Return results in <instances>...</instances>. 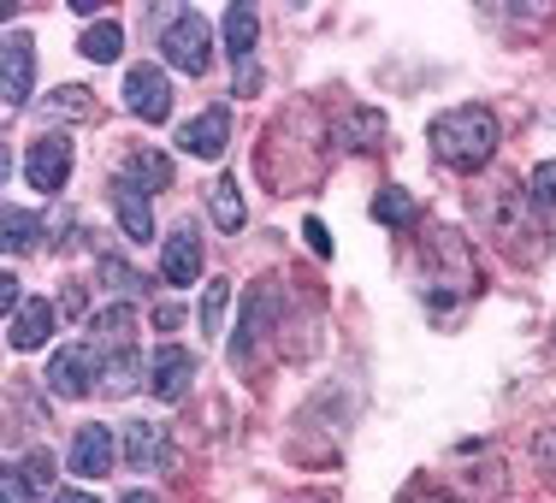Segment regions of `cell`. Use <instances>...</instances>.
Segmentation results:
<instances>
[{
	"label": "cell",
	"mask_w": 556,
	"mask_h": 503,
	"mask_svg": "<svg viewBox=\"0 0 556 503\" xmlns=\"http://www.w3.org/2000/svg\"><path fill=\"white\" fill-rule=\"evenodd\" d=\"M24 178H30V190L54 196L65 178H72V137H42L24 149Z\"/></svg>",
	"instance_id": "5b68a950"
},
{
	"label": "cell",
	"mask_w": 556,
	"mask_h": 503,
	"mask_svg": "<svg viewBox=\"0 0 556 503\" xmlns=\"http://www.w3.org/2000/svg\"><path fill=\"white\" fill-rule=\"evenodd\" d=\"M161 279L166 285H195L202 279V237L195 231H172L161 249Z\"/></svg>",
	"instance_id": "8fae6325"
},
{
	"label": "cell",
	"mask_w": 556,
	"mask_h": 503,
	"mask_svg": "<svg viewBox=\"0 0 556 503\" xmlns=\"http://www.w3.org/2000/svg\"><path fill=\"white\" fill-rule=\"evenodd\" d=\"M225 137H231V113H225V108H207V113H195L190 125L178 130V149L195 154V161H219V154H225Z\"/></svg>",
	"instance_id": "9c48e42d"
},
{
	"label": "cell",
	"mask_w": 556,
	"mask_h": 503,
	"mask_svg": "<svg viewBox=\"0 0 556 503\" xmlns=\"http://www.w3.org/2000/svg\"><path fill=\"white\" fill-rule=\"evenodd\" d=\"M113 468V432L108 427H77L72 439V474H84V480H96V474Z\"/></svg>",
	"instance_id": "5bb4252c"
},
{
	"label": "cell",
	"mask_w": 556,
	"mask_h": 503,
	"mask_svg": "<svg viewBox=\"0 0 556 503\" xmlns=\"http://www.w3.org/2000/svg\"><path fill=\"white\" fill-rule=\"evenodd\" d=\"M54 503H96V498H89V492H60Z\"/></svg>",
	"instance_id": "1f68e13d"
},
{
	"label": "cell",
	"mask_w": 556,
	"mask_h": 503,
	"mask_svg": "<svg viewBox=\"0 0 556 503\" xmlns=\"http://www.w3.org/2000/svg\"><path fill=\"white\" fill-rule=\"evenodd\" d=\"M18 468H24V480H30V486H54V456H48V450H30Z\"/></svg>",
	"instance_id": "484cf974"
},
{
	"label": "cell",
	"mask_w": 556,
	"mask_h": 503,
	"mask_svg": "<svg viewBox=\"0 0 556 503\" xmlns=\"http://www.w3.org/2000/svg\"><path fill=\"white\" fill-rule=\"evenodd\" d=\"M125 462L137 474H166L172 462H178V450H172L166 427H154V420H130L125 427Z\"/></svg>",
	"instance_id": "8992f818"
},
{
	"label": "cell",
	"mask_w": 556,
	"mask_h": 503,
	"mask_svg": "<svg viewBox=\"0 0 556 503\" xmlns=\"http://www.w3.org/2000/svg\"><path fill=\"white\" fill-rule=\"evenodd\" d=\"M154 320H161V332H172V326H178V320H184V314H178V309H172V302H161V309H154Z\"/></svg>",
	"instance_id": "4dcf8cb0"
},
{
	"label": "cell",
	"mask_w": 556,
	"mask_h": 503,
	"mask_svg": "<svg viewBox=\"0 0 556 503\" xmlns=\"http://www.w3.org/2000/svg\"><path fill=\"white\" fill-rule=\"evenodd\" d=\"M101 273H108V285L125 290V297H137V290H142V279H137L130 267H118V261H101Z\"/></svg>",
	"instance_id": "4316f807"
},
{
	"label": "cell",
	"mask_w": 556,
	"mask_h": 503,
	"mask_svg": "<svg viewBox=\"0 0 556 503\" xmlns=\"http://www.w3.org/2000/svg\"><path fill=\"white\" fill-rule=\"evenodd\" d=\"M84 60H96V65H108V60H118V48H125V30H118V18H96L84 30Z\"/></svg>",
	"instance_id": "e0dca14e"
},
{
	"label": "cell",
	"mask_w": 556,
	"mask_h": 503,
	"mask_svg": "<svg viewBox=\"0 0 556 503\" xmlns=\"http://www.w3.org/2000/svg\"><path fill=\"white\" fill-rule=\"evenodd\" d=\"M408 503H450V498H432V492H415V498H408Z\"/></svg>",
	"instance_id": "836d02e7"
},
{
	"label": "cell",
	"mask_w": 556,
	"mask_h": 503,
	"mask_svg": "<svg viewBox=\"0 0 556 503\" xmlns=\"http://www.w3.org/2000/svg\"><path fill=\"white\" fill-rule=\"evenodd\" d=\"M30 84H36V54H30V36L12 30L7 48H0V89H7V108L18 113L30 101Z\"/></svg>",
	"instance_id": "52a82bcc"
},
{
	"label": "cell",
	"mask_w": 556,
	"mask_h": 503,
	"mask_svg": "<svg viewBox=\"0 0 556 503\" xmlns=\"http://www.w3.org/2000/svg\"><path fill=\"white\" fill-rule=\"evenodd\" d=\"M302 237L314 243V255H332V237H326V225H320V219H308V225H302Z\"/></svg>",
	"instance_id": "f1b7e54d"
},
{
	"label": "cell",
	"mask_w": 556,
	"mask_h": 503,
	"mask_svg": "<svg viewBox=\"0 0 556 503\" xmlns=\"http://www.w3.org/2000/svg\"><path fill=\"white\" fill-rule=\"evenodd\" d=\"M408 214H415V202H408L403 190H379V202H374V219L379 225H403Z\"/></svg>",
	"instance_id": "603a6c76"
},
{
	"label": "cell",
	"mask_w": 556,
	"mask_h": 503,
	"mask_svg": "<svg viewBox=\"0 0 556 503\" xmlns=\"http://www.w3.org/2000/svg\"><path fill=\"white\" fill-rule=\"evenodd\" d=\"M161 54L166 65H178L184 77H202L214 60V24L202 12H172V24L161 30Z\"/></svg>",
	"instance_id": "3957f363"
},
{
	"label": "cell",
	"mask_w": 556,
	"mask_h": 503,
	"mask_svg": "<svg viewBox=\"0 0 556 503\" xmlns=\"http://www.w3.org/2000/svg\"><path fill=\"white\" fill-rule=\"evenodd\" d=\"M527 202H533L539 225H556V161H545L533 178H527Z\"/></svg>",
	"instance_id": "d6986e66"
},
{
	"label": "cell",
	"mask_w": 556,
	"mask_h": 503,
	"mask_svg": "<svg viewBox=\"0 0 556 503\" xmlns=\"http://www.w3.org/2000/svg\"><path fill=\"white\" fill-rule=\"evenodd\" d=\"M60 314H72V320H84V314H89V297H84L77 285H65V290H60Z\"/></svg>",
	"instance_id": "83f0119b"
},
{
	"label": "cell",
	"mask_w": 556,
	"mask_h": 503,
	"mask_svg": "<svg viewBox=\"0 0 556 503\" xmlns=\"http://www.w3.org/2000/svg\"><path fill=\"white\" fill-rule=\"evenodd\" d=\"M0 309H7V314H18V279H12V273L0 279Z\"/></svg>",
	"instance_id": "f546056e"
},
{
	"label": "cell",
	"mask_w": 556,
	"mask_h": 503,
	"mask_svg": "<svg viewBox=\"0 0 556 503\" xmlns=\"http://www.w3.org/2000/svg\"><path fill=\"white\" fill-rule=\"evenodd\" d=\"M207 214H214L219 231H243V196H237L231 178H219L214 190H207Z\"/></svg>",
	"instance_id": "ac0fdd59"
},
{
	"label": "cell",
	"mask_w": 556,
	"mask_h": 503,
	"mask_svg": "<svg viewBox=\"0 0 556 503\" xmlns=\"http://www.w3.org/2000/svg\"><path fill=\"white\" fill-rule=\"evenodd\" d=\"M96 355H89V343L84 350H60L54 355V367H48V386H54V397H89L96 391Z\"/></svg>",
	"instance_id": "7c38bea8"
},
{
	"label": "cell",
	"mask_w": 556,
	"mask_h": 503,
	"mask_svg": "<svg viewBox=\"0 0 556 503\" xmlns=\"http://www.w3.org/2000/svg\"><path fill=\"white\" fill-rule=\"evenodd\" d=\"M219 30H225V48H231L237 65H255V42H261V12L255 7H225Z\"/></svg>",
	"instance_id": "9a60e30c"
},
{
	"label": "cell",
	"mask_w": 556,
	"mask_h": 503,
	"mask_svg": "<svg viewBox=\"0 0 556 503\" xmlns=\"http://www.w3.org/2000/svg\"><path fill=\"white\" fill-rule=\"evenodd\" d=\"M267 326H273V297H267V290H255L249 309H243V326H237V338H231L237 362H255V343L267 338Z\"/></svg>",
	"instance_id": "2e32d148"
},
{
	"label": "cell",
	"mask_w": 556,
	"mask_h": 503,
	"mask_svg": "<svg viewBox=\"0 0 556 503\" xmlns=\"http://www.w3.org/2000/svg\"><path fill=\"white\" fill-rule=\"evenodd\" d=\"M30 492H36V486L24 480V468H18V462H7V474H0V503H30Z\"/></svg>",
	"instance_id": "d4e9b609"
},
{
	"label": "cell",
	"mask_w": 556,
	"mask_h": 503,
	"mask_svg": "<svg viewBox=\"0 0 556 503\" xmlns=\"http://www.w3.org/2000/svg\"><path fill=\"white\" fill-rule=\"evenodd\" d=\"M125 172L142 184V190H172V161H166V154H149V149H142V154H130Z\"/></svg>",
	"instance_id": "44dd1931"
},
{
	"label": "cell",
	"mask_w": 556,
	"mask_h": 503,
	"mask_svg": "<svg viewBox=\"0 0 556 503\" xmlns=\"http://www.w3.org/2000/svg\"><path fill=\"white\" fill-rule=\"evenodd\" d=\"M225 309H231V285L214 279V285H207V297H202V326H207V338L225 332Z\"/></svg>",
	"instance_id": "7402d4cb"
},
{
	"label": "cell",
	"mask_w": 556,
	"mask_h": 503,
	"mask_svg": "<svg viewBox=\"0 0 556 503\" xmlns=\"http://www.w3.org/2000/svg\"><path fill=\"white\" fill-rule=\"evenodd\" d=\"M432 154L456 172H480L497 154V113L492 108H450L432 118Z\"/></svg>",
	"instance_id": "6da1fadb"
},
{
	"label": "cell",
	"mask_w": 556,
	"mask_h": 503,
	"mask_svg": "<svg viewBox=\"0 0 556 503\" xmlns=\"http://www.w3.org/2000/svg\"><path fill=\"white\" fill-rule=\"evenodd\" d=\"M36 231H42V225H36L30 214L7 208V249H12V255H18V249H30V243H36Z\"/></svg>",
	"instance_id": "cb8c5ba5"
},
{
	"label": "cell",
	"mask_w": 556,
	"mask_h": 503,
	"mask_svg": "<svg viewBox=\"0 0 556 503\" xmlns=\"http://www.w3.org/2000/svg\"><path fill=\"white\" fill-rule=\"evenodd\" d=\"M343 142H350V149H379V142H386V118H379L374 108L350 113L343 118Z\"/></svg>",
	"instance_id": "ffe728a7"
},
{
	"label": "cell",
	"mask_w": 556,
	"mask_h": 503,
	"mask_svg": "<svg viewBox=\"0 0 556 503\" xmlns=\"http://www.w3.org/2000/svg\"><path fill=\"white\" fill-rule=\"evenodd\" d=\"M89 355L101 362V391H113V397L137 391V326H130V309H101L96 314Z\"/></svg>",
	"instance_id": "7a4b0ae2"
},
{
	"label": "cell",
	"mask_w": 556,
	"mask_h": 503,
	"mask_svg": "<svg viewBox=\"0 0 556 503\" xmlns=\"http://www.w3.org/2000/svg\"><path fill=\"white\" fill-rule=\"evenodd\" d=\"M48 338H54V309H48L42 297H30L18 314H12V332H7V343H12L18 355H30V350H42Z\"/></svg>",
	"instance_id": "4fadbf2b"
},
{
	"label": "cell",
	"mask_w": 556,
	"mask_h": 503,
	"mask_svg": "<svg viewBox=\"0 0 556 503\" xmlns=\"http://www.w3.org/2000/svg\"><path fill=\"white\" fill-rule=\"evenodd\" d=\"M125 101H130V113H137L142 125H166L172 84H166L161 65H130V72H125Z\"/></svg>",
	"instance_id": "277c9868"
},
{
	"label": "cell",
	"mask_w": 556,
	"mask_h": 503,
	"mask_svg": "<svg viewBox=\"0 0 556 503\" xmlns=\"http://www.w3.org/2000/svg\"><path fill=\"white\" fill-rule=\"evenodd\" d=\"M118 503H154V492H125Z\"/></svg>",
	"instance_id": "d6a6232c"
},
{
	"label": "cell",
	"mask_w": 556,
	"mask_h": 503,
	"mask_svg": "<svg viewBox=\"0 0 556 503\" xmlns=\"http://www.w3.org/2000/svg\"><path fill=\"white\" fill-rule=\"evenodd\" d=\"M190 374H195V355L178 350V343H161L149 362V391L161 397V403H178L184 391H190Z\"/></svg>",
	"instance_id": "ba28073f"
},
{
	"label": "cell",
	"mask_w": 556,
	"mask_h": 503,
	"mask_svg": "<svg viewBox=\"0 0 556 503\" xmlns=\"http://www.w3.org/2000/svg\"><path fill=\"white\" fill-rule=\"evenodd\" d=\"M113 208H118V225H125L130 243H149L154 237V214H149V190H142L130 172H118L113 178Z\"/></svg>",
	"instance_id": "30bf717a"
}]
</instances>
